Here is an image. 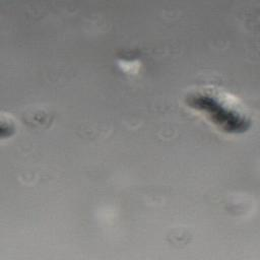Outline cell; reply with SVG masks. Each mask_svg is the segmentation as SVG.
Wrapping results in <instances>:
<instances>
[{"label":"cell","mask_w":260,"mask_h":260,"mask_svg":"<svg viewBox=\"0 0 260 260\" xmlns=\"http://www.w3.org/2000/svg\"><path fill=\"white\" fill-rule=\"evenodd\" d=\"M185 103L225 133L243 132L250 125V116L245 105L218 86L202 85L190 89L185 96Z\"/></svg>","instance_id":"6da1fadb"}]
</instances>
